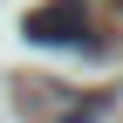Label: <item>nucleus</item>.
Here are the masks:
<instances>
[{"label": "nucleus", "mask_w": 123, "mask_h": 123, "mask_svg": "<svg viewBox=\"0 0 123 123\" xmlns=\"http://www.w3.org/2000/svg\"><path fill=\"white\" fill-rule=\"evenodd\" d=\"M27 41H41V48H82V34H89V14H82V0H48V7H34L27 14V27H21Z\"/></svg>", "instance_id": "f257e3e1"}]
</instances>
